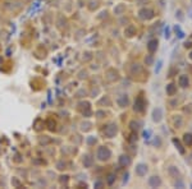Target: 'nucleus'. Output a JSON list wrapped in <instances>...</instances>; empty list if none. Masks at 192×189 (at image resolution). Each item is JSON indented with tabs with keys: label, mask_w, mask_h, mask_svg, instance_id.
Masks as SVG:
<instances>
[{
	"label": "nucleus",
	"mask_w": 192,
	"mask_h": 189,
	"mask_svg": "<svg viewBox=\"0 0 192 189\" xmlns=\"http://www.w3.org/2000/svg\"><path fill=\"white\" fill-rule=\"evenodd\" d=\"M173 142H174V144L177 146V147H178V149H179V152H180V153H184V149H183L182 147H180V143H179V142H178V141H177V139H174V141H173Z\"/></svg>",
	"instance_id": "nucleus-3"
},
{
	"label": "nucleus",
	"mask_w": 192,
	"mask_h": 189,
	"mask_svg": "<svg viewBox=\"0 0 192 189\" xmlns=\"http://www.w3.org/2000/svg\"><path fill=\"white\" fill-rule=\"evenodd\" d=\"M151 184H154V185H155V184H156V185H157V184H160L159 179H152V180H151Z\"/></svg>",
	"instance_id": "nucleus-6"
},
{
	"label": "nucleus",
	"mask_w": 192,
	"mask_h": 189,
	"mask_svg": "<svg viewBox=\"0 0 192 189\" xmlns=\"http://www.w3.org/2000/svg\"><path fill=\"white\" fill-rule=\"evenodd\" d=\"M184 142H186L188 146L192 144V136L191 134H186V136H184Z\"/></svg>",
	"instance_id": "nucleus-2"
},
{
	"label": "nucleus",
	"mask_w": 192,
	"mask_h": 189,
	"mask_svg": "<svg viewBox=\"0 0 192 189\" xmlns=\"http://www.w3.org/2000/svg\"><path fill=\"white\" fill-rule=\"evenodd\" d=\"M156 46H157V42H156V41H151V42H150V46H149V47H150V50H154V49L156 47Z\"/></svg>",
	"instance_id": "nucleus-4"
},
{
	"label": "nucleus",
	"mask_w": 192,
	"mask_h": 189,
	"mask_svg": "<svg viewBox=\"0 0 192 189\" xmlns=\"http://www.w3.org/2000/svg\"><path fill=\"white\" fill-rule=\"evenodd\" d=\"M173 86H174V84H169V93H170V95H173V93H174V87H173Z\"/></svg>",
	"instance_id": "nucleus-5"
},
{
	"label": "nucleus",
	"mask_w": 192,
	"mask_h": 189,
	"mask_svg": "<svg viewBox=\"0 0 192 189\" xmlns=\"http://www.w3.org/2000/svg\"><path fill=\"white\" fill-rule=\"evenodd\" d=\"M179 83H180V86L182 87H187L188 86V79H187V77L186 75H182L179 78Z\"/></svg>",
	"instance_id": "nucleus-1"
},
{
	"label": "nucleus",
	"mask_w": 192,
	"mask_h": 189,
	"mask_svg": "<svg viewBox=\"0 0 192 189\" xmlns=\"http://www.w3.org/2000/svg\"><path fill=\"white\" fill-rule=\"evenodd\" d=\"M190 57H191V59H192V52H191V54H190Z\"/></svg>",
	"instance_id": "nucleus-7"
}]
</instances>
